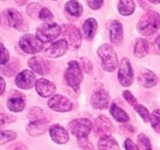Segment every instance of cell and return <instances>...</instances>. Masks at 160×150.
<instances>
[{"label": "cell", "instance_id": "obj_23", "mask_svg": "<svg viewBox=\"0 0 160 150\" xmlns=\"http://www.w3.org/2000/svg\"><path fill=\"white\" fill-rule=\"evenodd\" d=\"M149 53V43L145 38H137L134 46V55L137 58H142Z\"/></svg>", "mask_w": 160, "mask_h": 150}, {"label": "cell", "instance_id": "obj_16", "mask_svg": "<svg viewBox=\"0 0 160 150\" xmlns=\"http://www.w3.org/2000/svg\"><path fill=\"white\" fill-rule=\"evenodd\" d=\"M137 80H138V83L140 86L145 87V88H152L158 82V78L156 76V73L147 68L140 69L139 72H138Z\"/></svg>", "mask_w": 160, "mask_h": 150}, {"label": "cell", "instance_id": "obj_26", "mask_svg": "<svg viewBox=\"0 0 160 150\" xmlns=\"http://www.w3.org/2000/svg\"><path fill=\"white\" fill-rule=\"evenodd\" d=\"M65 11L70 14L73 18H79L83 12V8L81 3L78 2L77 0H70L65 5Z\"/></svg>", "mask_w": 160, "mask_h": 150}, {"label": "cell", "instance_id": "obj_11", "mask_svg": "<svg viewBox=\"0 0 160 150\" xmlns=\"http://www.w3.org/2000/svg\"><path fill=\"white\" fill-rule=\"evenodd\" d=\"M3 20L8 27L18 30H23V18L20 12L17 11L16 9H12V8L6 9L3 12Z\"/></svg>", "mask_w": 160, "mask_h": 150}, {"label": "cell", "instance_id": "obj_31", "mask_svg": "<svg viewBox=\"0 0 160 150\" xmlns=\"http://www.w3.org/2000/svg\"><path fill=\"white\" fill-rule=\"evenodd\" d=\"M19 68H20V64H18V62H11V64H8L7 66H3L0 68V71L3 73V75L6 76H13L14 73L17 72V71L19 70Z\"/></svg>", "mask_w": 160, "mask_h": 150}, {"label": "cell", "instance_id": "obj_42", "mask_svg": "<svg viewBox=\"0 0 160 150\" xmlns=\"http://www.w3.org/2000/svg\"><path fill=\"white\" fill-rule=\"evenodd\" d=\"M104 0H87V5L92 10H99L103 6Z\"/></svg>", "mask_w": 160, "mask_h": 150}, {"label": "cell", "instance_id": "obj_48", "mask_svg": "<svg viewBox=\"0 0 160 150\" xmlns=\"http://www.w3.org/2000/svg\"><path fill=\"white\" fill-rule=\"evenodd\" d=\"M0 23H1V17H0Z\"/></svg>", "mask_w": 160, "mask_h": 150}, {"label": "cell", "instance_id": "obj_33", "mask_svg": "<svg viewBox=\"0 0 160 150\" xmlns=\"http://www.w3.org/2000/svg\"><path fill=\"white\" fill-rule=\"evenodd\" d=\"M134 108H135L136 112L139 114V116L142 117V119L145 122V123H148L149 121H150V113H149V111L147 110L146 108H145L144 105H142V104H136L135 106H134Z\"/></svg>", "mask_w": 160, "mask_h": 150}, {"label": "cell", "instance_id": "obj_4", "mask_svg": "<svg viewBox=\"0 0 160 150\" xmlns=\"http://www.w3.org/2000/svg\"><path fill=\"white\" fill-rule=\"evenodd\" d=\"M62 32V28L57 23H44L36 30V38L42 43H48L56 40Z\"/></svg>", "mask_w": 160, "mask_h": 150}, {"label": "cell", "instance_id": "obj_21", "mask_svg": "<svg viewBox=\"0 0 160 150\" xmlns=\"http://www.w3.org/2000/svg\"><path fill=\"white\" fill-rule=\"evenodd\" d=\"M98 147L100 150H121L118 141L110 135L100 137L98 142Z\"/></svg>", "mask_w": 160, "mask_h": 150}, {"label": "cell", "instance_id": "obj_20", "mask_svg": "<svg viewBox=\"0 0 160 150\" xmlns=\"http://www.w3.org/2000/svg\"><path fill=\"white\" fill-rule=\"evenodd\" d=\"M47 125H48V123H46V122L34 121V122H30V124L27 126L25 129H27V132L30 136L38 137L46 132Z\"/></svg>", "mask_w": 160, "mask_h": 150}, {"label": "cell", "instance_id": "obj_38", "mask_svg": "<svg viewBox=\"0 0 160 150\" xmlns=\"http://www.w3.org/2000/svg\"><path fill=\"white\" fill-rule=\"evenodd\" d=\"M16 121V117L12 116V115H7L3 114V113H0V128L2 126L7 125V124H10L12 122Z\"/></svg>", "mask_w": 160, "mask_h": 150}, {"label": "cell", "instance_id": "obj_46", "mask_svg": "<svg viewBox=\"0 0 160 150\" xmlns=\"http://www.w3.org/2000/svg\"><path fill=\"white\" fill-rule=\"evenodd\" d=\"M25 1H27V0H16V2L18 3L19 6H23L25 3Z\"/></svg>", "mask_w": 160, "mask_h": 150}, {"label": "cell", "instance_id": "obj_28", "mask_svg": "<svg viewBox=\"0 0 160 150\" xmlns=\"http://www.w3.org/2000/svg\"><path fill=\"white\" fill-rule=\"evenodd\" d=\"M110 113L114 117V119L120 123H127L129 121V116L123 108H121L120 106H118L115 103H113L110 108Z\"/></svg>", "mask_w": 160, "mask_h": 150}, {"label": "cell", "instance_id": "obj_17", "mask_svg": "<svg viewBox=\"0 0 160 150\" xmlns=\"http://www.w3.org/2000/svg\"><path fill=\"white\" fill-rule=\"evenodd\" d=\"M49 136H51L52 140L56 143L59 145H64V143L68 142L69 140V134L62 126L55 124L49 127Z\"/></svg>", "mask_w": 160, "mask_h": 150}, {"label": "cell", "instance_id": "obj_18", "mask_svg": "<svg viewBox=\"0 0 160 150\" xmlns=\"http://www.w3.org/2000/svg\"><path fill=\"white\" fill-rule=\"evenodd\" d=\"M35 89H36V92L41 95L42 98H48L52 97V95L55 93V84L52 83L51 81L46 79H40L36 81L35 83Z\"/></svg>", "mask_w": 160, "mask_h": 150}, {"label": "cell", "instance_id": "obj_47", "mask_svg": "<svg viewBox=\"0 0 160 150\" xmlns=\"http://www.w3.org/2000/svg\"><path fill=\"white\" fill-rule=\"evenodd\" d=\"M148 1L153 5H160V0H148Z\"/></svg>", "mask_w": 160, "mask_h": 150}, {"label": "cell", "instance_id": "obj_40", "mask_svg": "<svg viewBox=\"0 0 160 150\" xmlns=\"http://www.w3.org/2000/svg\"><path fill=\"white\" fill-rule=\"evenodd\" d=\"M38 18L43 21H49L53 19V13L47 8H42V10L40 11V14H38Z\"/></svg>", "mask_w": 160, "mask_h": 150}, {"label": "cell", "instance_id": "obj_2", "mask_svg": "<svg viewBox=\"0 0 160 150\" xmlns=\"http://www.w3.org/2000/svg\"><path fill=\"white\" fill-rule=\"evenodd\" d=\"M98 55L102 62V67L105 71L112 72L118 67V55L113 47L109 44H103L99 47Z\"/></svg>", "mask_w": 160, "mask_h": 150}, {"label": "cell", "instance_id": "obj_15", "mask_svg": "<svg viewBox=\"0 0 160 150\" xmlns=\"http://www.w3.org/2000/svg\"><path fill=\"white\" fill-rule=\"evenodd\" d=\"M68 51V43L66 40H60L52 44L47 49L44 51V55L51 58H58L65 55Z\"/></svg>", "mask_w": 160, "mask_h": 150}, {"label": "cell", "instance_id": "obj_41", "mask_svg": "<svg viewBox=\"0 0 160 150\" xmlns=\"http://www.w3.org/2000/svg\"><path fill=\"white\" fill-rule=\"evenodd\" d=\"M80 62H81V67H82V69L86 71V72H87V73H91V71H92V64H91V62L88 59V58L81 57V58H80Z\"/></svg>", "mask_w": 160, "mask_h": 150}, {"label": "cell", "instance_id": "obj_19", "mask_svg": "<svg viewBox=\"0 0 160 150\" xmlns=\"http://www.w3.org/2000/svg\"><path fill=\"white\" fill-rule=\"evenodd\" d=\"M110 40L114 45H120L123 41V27L118 20H113L110 24Z\"/></svg>", "mask_w": 160, "mask_h": 150}, {"label": "cell", "instance_id": "obj_25", "mask_svg": "<svg viewBox=\"0 0 160 150\" xmlns=\"http://www.w3.org/2000/svg\"><path fill=\"white\" fill-rule=\"evenodd\" d=\"M82 29H83V33H85L86 38H87L88 41H91L92 38H94V35H96L97 29H98V22H97L96 19L90 18L85 21Z\"/></svg>", "mask_w": 160, "mask_h": 150}, {"label": "cell", "instance_id": "obj_36", "mask_svg": "<svg viewBox=\"0 0 160 150\" xmlns=\"http://www.w3.org/2000/svg\"><path fill=\"white\" fill-rule=\"evenodd\" d=\"M9 60V52L0 43V66L6 65Z\"/></svg>", "mask_w": 160, "mask_h": 150}, {"label": "cell", "instance_id": "obj_39", "mask_svg": "<svg viewBox=\"0 0 160 150\" xmlns=\"http://www.w3.org/2000/svg\"><path fill=\"white\" fill-rule=\"evenodd\" d=\"M123 98H124L125 101L128 104H131L132 106H135L136 104H137V100H136V98L134 97L131 91H127V90L124 91V92H123Z\"/></svg>", "mask_w": 160, "mask_h": 150}, {"label": "cell", "instance_id": "obj_32", "mask_svg": "<svg viewBox=\"0 0 160 150\" xmlns=\"http://www.w3.org/2000/svg\"><path fill=\"white\" fill-rule=\"evenodd\" d=\"M149 51L155 55H160V34H156L149 43Z\"/></svg>", "mask_w": 160, "mask_h": 150}, {"label": "cell", "instance_id": "obj_43", "mask_svg": "<svg viewBox=\"0 0 160 150\" xmlns=\"http://www.w3.org/2000/svg\"><path fill=\"white\" fill-rule=\"evenodd\" d=\"M124 148L126 150H139L138 146L135 142H133V140L129 138H126L124 141Z\"/></svg>", "mask_w": 160, "mask_h": 150}, {"label": "cell", "instance_id": "obj_37", "mask_svg": "<svg viewBox=\"0 0 160 150\" xmlns=\"http://www.w3.org/2000/svg\"><path fill=\"white\" fill-rule=\"evenodd\" d=\"M78 146L81 150H92V145L87 137L78 138Z\"/></svg>", "mask_w": 160, "mask_h": 150}, {"label": "cell", "instance_id": "obj_44", "mask_svg": "<svg viewBox=\"0 0 160 150\" xmlns=\"http://www.w3.org/2000/svg\"><path fill=\"white\" fill-rule=\"evenodd\" d=\"M8 150H28V148L23 143H13L8 148Z\"/></svg>", "mask_w": 160, "mask_h": 150}, {"label": "cell", "instance_id": "obj_12", "mask_svg": "<svg viewBox=\"0 0 160 150\" xmlns=\"http://www.w3.org/2000/svg\"><path fill=\"white\" fill-rule=\"evenodd\" d=\"M36 83V77L34 72L30 70H23L19 72L16 77V84L18 88L23 89V90H29L33 88L34 84Z\"/></svg>", "mask_w": 160, "mask_h": 150}, {"label": "cell", "instance_id": "obj_27", "mask_svg": "<svg viewBox=\"0 0 160 150\" xmlns=\"http://www.w3.org/2000/svg\"><path fill=\"white\" fill-rule=\"evenodd\" d=\"M135 1L134 0H120L118 5V10L122 16H131L135 11Z\"/></svg>", "mask_w": 160, "mask_h": 150}, {"label": "cell", "instance_id": "obj_1", "mask_svg": "<svg viewBox=\"0 0 160 150\" xmlns=\"http://www.w3.org/2000/svg\"><path fill=\"white\" fill-rule=\"evenodd\" d=\"M160 29V14L149 10L142 16L137 23V30L145 36H150Z\"/></svg>", "mask_w": 160, "mask_h": 150}, {"label": "cell", "instance_id": "obj_45", "mask_svg": "<svg viewBox=\"0 0 160 150\" xmlns=\"http://www.w3.org/2000/svg\"><path fill=\"white\" fill-rule=\"evenodd\" d=\"M6 90V82H5V79H3L1 76H0V95H2L3 92Z\"/></svg>", "mask_w": 160, "mask_h": 150}, {"label": "cell", "instance_id": "obj_8", "mask_svg": "<svg viewBox=\"0 0 160 150\" xmlns=\"http://www.w3.org/2000/svg\"><path fill=\"white\" fill-rule=\"evenodd\" d=\"M91 105L93 108H98V110H104L109 106L110 103V94L107 90L100 88L93 91L91 95Z\"/></svg>", "mask_w": 160, "mask_h": 150}, {"label": "cell", "instance_id": "obj_30", "mask_svg": "<svg viewBox=\"0 0 160 150\" xmlns=\"http://www.w3.org/2000/svg\"><path fill=\"white\" fill-rule=\"evenodd\" d=\"M137 142L139 150H152L151 142L145 134H139L137 136Z\"/></svg>", "mask_w": 160, "mask_h": 150}, {"label": "cell", "instance_id": "obj_14", "mask_svg": "<svg viewBox=\"0 0 160 150\" xmlns=\"http://www.w3.org/2000/svg\"><path fill=\"white\" fill-rule=\"evenodd\" d=\"M114 127L112 122L108 117L100 115L94 122V132L99 136H107L113 132Z\"/></svg>", "mask_w": 160, "mask_h": 150}, {"label": "cell", "instance_id": "obj_3", "mask_svg": "<svg viewBox=\"0 0 160 150\" xmlns=\"http://www.w3.org/2000/svg\"><path fill=\"white\" fill-rule=\"evenodd\" d=\"M65 80H66L67 84L73 89L75 91L79 90V87L83 80V75L81 67L76 60H71L68 64V68L65 71Z\"/></svg>", "mask_w": 160, "mask_h": 150}, {"label": "cell", "instance_id": "obj_29", "mask_svg": "<svg viewBox=\"0 0 160 150\" xmlns=\"http://www.w3.org/2000/svg\"><path fill=\"white\" fill-rule=\"evenodd\" d=\"M150 124L152 129L155 130L156 132L160 134V108H157L150 115Z\"/></svg>", "mask_w": 160, "mask_h": 150}, {"label": "cell", "instance_id": "obj_22", "mask_svg": "<svg viewBox=\"0 0 160 150\" xmlns=\"http://www.w3.org/2000/svg\"><path fill=\"white\" fill-rule=\"evenodd\" d=\"M29 118L31 119V122L41 121V122H46V123H49V122L52 121L51 114L47 113L46 111L40 108H32L29 112Z\"/></svg>", "mask_w": 160, "mask_h": 150}, {"label": "cell", "instance_id": "obj_6", "mask_svg": "<svg viewBox=\"0 0 160 150\" xmlns=\"http://www.w3.org/2000/svg\"><path fill=\"white\" fill-rule=\"evenodd\" d=\"M69 130L77 138L87 137L92 130V123L87 118H77L69 123Z\"/></svg>", "mask_w": 160, "mask_h": 150}, {"label": "cell", "instance_id": "obj_13", "mask_svg": "<svg viewBox=\"0 0 160 150\" xmlns=\"http://www.w3.org/2000/svg\"><path fill=\"white\" fill-rule=\"evenodd\" d=\"M29 66L38 75H46L51 69V62L40 56H33L29 59Z\"/></svg>", "mask_w": 160, "mask_h": 150}, {"label": "cell", "instance_id": "obj_35", "mask_svg": "<svg viewBox=\"0 0 160 150\" xmlns=\"http://www.w3.org/2000/svg\"><path fill=\"white\" fill-rule=\"evenodd\" d=\"M41 10H42V8H41V6L38 5V3H31V5H29V6H28V8H27L28 14H29L32 19L38 17Z\"/></svg>", "mask_w": 160, "mask_h": 150}, {"label": "cell", "instance_id": "obj_10", "mask_svg": "<svg viewBox=\"0 0 160 150\" xmlns=\"http://www.w3.org/2000/svg\"><path fill=\"white\" fill-rule=\"evenodd\" d=\"M47 104L52 110L56 111V112H69L72 110V103L70 102V100L60 94L52 97Z\"/></svg>", "mask_w": 160, "mask_h": 150}, {"label": "cell", "instance_id": "obj_5", "mask_svg": "<svg viewBox=\"0 0 160 150\" xmlns=\"http://www.w3.org/2000/svg\"><path fill=\"white\" fill-rule=\"evenodd\" d=\"M19 46L27 54H38L44 49L43 43L32 34H24L19 41Z\"/></svg>", "mask_w": 160, "mask_h": 150}, {"label": "cell", "instance_id": "obj_7", "mask_svg": "<svg viewBox=\"0 0 160 150\" xmlns=\"http://www.w3.org/2000/svg\"><path fill=\"white\" fill-rule=\"evenodd\" d=\"M118 78L120 83L123 87H129L133 84L134 81V71L132 68L131 62L128 58L124 57L120 62V67H118Z\"/></svg>", "mask_w": 160, "mask_h": 150}, {"label": "cell", "instance_id": "obj_9", "mask_svg": "<svg viewBox=\"0 0 160 150\" xmlns=\"http://www.w3.org/2000/svg\"><path fill=\"white\" fill-rule=\"evenodd\" d=\"M64 34L67 38V43L71 46V48L78 49L81 45V34L78 28L72 24H65L64 27Z\"/></svg>", "mask_w": 160, "mask_h": 150}, {"label": "cell", "instance_id": "obj_34", "mask_svg": "<svg viewBox=\"0 0 160 150\" xmlns=\"http://www.w3.org/2000/svg\"><path fill=\"white\" fill-rule=\"evenodd\" d=\"M17 138V134L12 130H3L0 132V145L12 141Z\"/></svg>", "mask_w": 160, "mask_h": 150}, {"label": "cell", "instance_id": "obj_24", "mask_svg": "<svg viewBox=\"0 0 160 150\" xmlns=\"http://www.w3.org/2000/svg\"><path fill=\"white\" fill-rule=\"evenodd\" d=\"M7 106L11 112H21L25 106V101L23 99V95L17 94L16 97H11L8 99Z\"/></svg>", "mask_w": 160, "mask_h": 150}]
</instances>
